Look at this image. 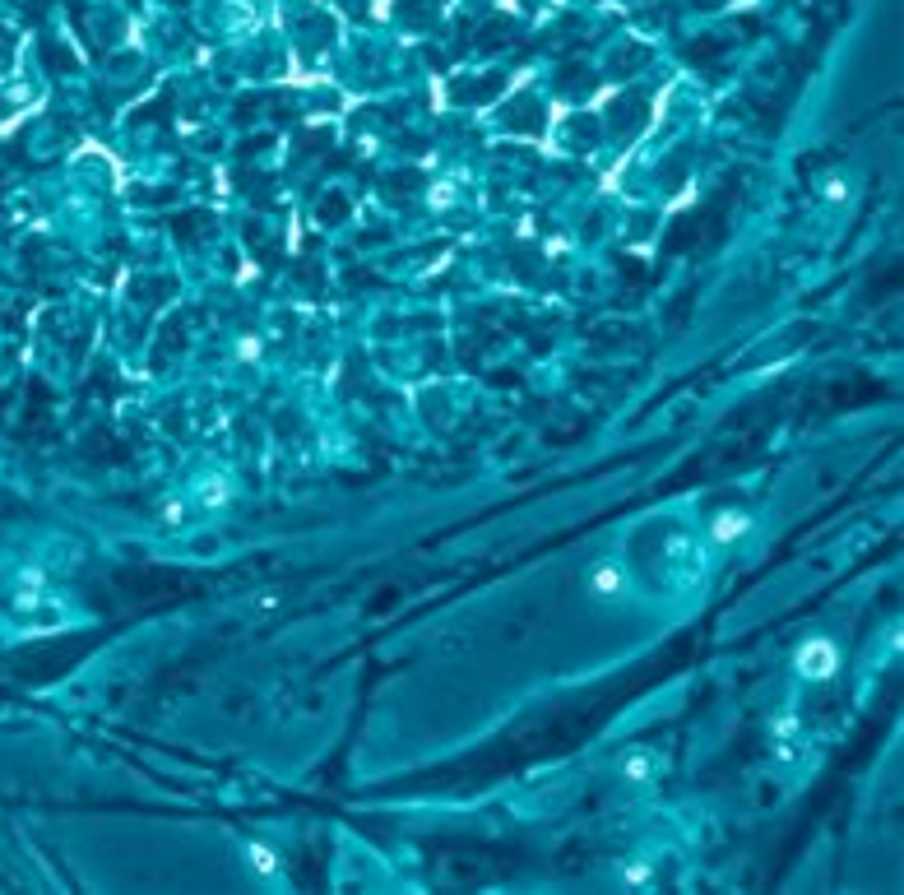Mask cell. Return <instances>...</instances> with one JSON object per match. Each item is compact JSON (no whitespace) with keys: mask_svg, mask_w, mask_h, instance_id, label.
I'll use <instances>...</instances> for the list:
<instances>
[{"mask_svg":"<svg viewBox=\"0 0 904 895\" xmlns=\"http://www.w3.org/2000/svg\"><path fill=\"white\" fill-rule=\"evenodd\" d=\"M798 664H803L807 678H826L830 668H835V650H830L826 640H812V645L798 654Z\"/></svg>","mask_w":904,"mask_h":895,"instance_id":"obj_1","label":"cell"},{"mask_svg":"<svg viewBox=\"0 0 904 895\" xmlns=\"http://www.w3.org/2000/svg\"><path fill=\"white\" fill-rule=\"evenodd\" d=\"M742 529H747V520H742V515H719V525H714V534H719V538H738Z\"/></svg>","mask_w":904,"mask_h":895,"instance_id":"obj_2","label":"cell"},{"mask_svg":"<svg viewBox=\"0 0 904 895\" xmlns=\"http://www.w3.org/2000/svg\"><path fill=\"white\" fill-rule=\"evenodd\" d=\"M251 858H255V868H260V872H274V858H269V849H260V844H255Z\"/></svg>","mask_w":904,"mask_h":895,"instance_id":"obj_3","label":"cell"},{"mask_svg":"<svg viewBox=\"0 0 904 895\" xmlns=\"http://www.w3.org/2000/svg\"><path fill=\"white\" fill-rule=\"evenodd\" d=\"M612 585H622V576L608 566V571H599V589H612Z\"/></svg>","mask_w":904,"mask_h":895,"instance_id":"obj_4","label":"cell"}]
</instances>
